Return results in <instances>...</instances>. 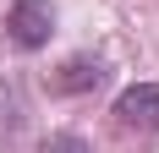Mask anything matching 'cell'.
Segmentation results:
<instances>
[{
  "instance_id": "cell-1",
  "label": "cell",
  "mask_w": 159,
  "mask_h": 153,
  "mask_svg": "<svg viewBox=\"0 0 159 153\" xmlns=\"http://www.w3.org/2000/svg\"><path fill=\"white\" fill-rule=\"evenodd\" d=\"M49 33H55V6L49 0H11V11H6V38L16 49H44Z\"/></svg>"
},
{
  "instance_id": "cell-2",
  "label": "cell",
  "mask_w": 159,
  "mask_h": 153,
  "mask_svg": "<svg viewBox=\"0 0 159 153\" xmlns=\"http://www.w3.org/2000/svg\"><path fill=\"white\" fill-rule=\"evenodd\" d=\"M115 126L121 131H159V82H132L115 98Z\"/></svg>"
},
{
  "instance_id": "cell-3",
  "label": "cell",
  "mask_w": 159,
  "mask_h": 153,
  "mask_svg": "<svg viewBox=\"0 0 159 153\" xmlns=\"http://www.w3.org/2000/svg\"><path fill=\"white\" fill-rule=\"evenodd\" d=\"M99 82H104V60H93V55H71L61 71L49 76V93H93Z\"/></svg>"
},
{
  "instance_id": "cell-4",
  "label": "cell",
  "mask_w": 159,
  "mask_h": 153,
  "mask_svg": "<svg viewBox=\"0 0 159 153\" xmlns=\"http://www.w3.org/2000/svg\"><path fill=\"white\" fill-rule=\"evenodd\" d=\"M44 153H88V142L66 131V137H49V142H44Z\"/></svg>"
}]
</instances>
